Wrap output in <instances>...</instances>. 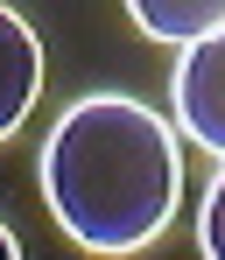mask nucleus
Listing matches in <instances>:
<instances>
[{"instance_id": "nucleus-5", "label": "nucleus", "mask_w": 225, "mask_h": 260, "mask_svg": "<svg viewBox=\"0 0 225 260\" xmlns=\"http://www.w3.org/2000/svg\"><path fill=\"white\" fill-rule=\"evenodd\" d=\"M197 246H204V260H225V162L204 190V211H197Z\"/></svg>"}, {"instance_id": "nucleus-6", "label": "nucleus", "mask_w": 225, "mask_h": 260, "mask_svg": "<svg viewBox=\"0 0 225 260\" xmlns=\"http://www.w3.org/2000/svg\"><path fill=\"white\" fill-rule=\"evenodd\" d=\"M0 260H21V239L7 232V218H0Z\"/></svg>"}, {"instance_id": "nucleus-1", "label": "nucleus", "mask_w": 225, "mask_h": 260, "mask_svg": "<svg viewBox=\"0 0 225 260\" xmlns=\"http://www.w3.org/2000/svg\"><path fill=\"white\" fill-rule=\"evenodd\" d=\"M43 197L85 253H141L183 204L176 127L127 91H91L56 113L43 141Z\"/></svg>"}, {"instance_id": "nucleus-3", "label": "nucleus", "mask_w": 225, "mask_h": 260, "mask_svg": "<svg viewBox=\"0 0 225 260\" xmlns=\"http://www.w3.org/2000/svg\"><path fill=\"white\" fill-rule=\"evenodd\" d=\"M36 91H43V43L14 7H0V141L21 134Z\"/></svg>"}, {"instance_id": "nucleus-4", "label": "nucleus", "mask_w": 225, "mask_h": 260, "mask_svg": "<svg viewBox=\"0 0 225 260\" xmlns=\"http://www.w3.org/2000/svg\"><path fill=\"white\" fill-rule=\"evenodd\" d=\"M127 14H134L141 36L176 43V49L211 36V28H225V0H127Z\"/></svg>"}, {"instance_id": "nucleus-2", "label": "nucleus", "mask_w": 225, "mask_h": 260, "mask_svg": "<svg viewBox=\"0 0 225 260\" xmlns=\"http://www.w3.org/2000/svg\"><path fill=\"white\" fill-rule=\"evenodd\" d=\"M169 99H176V127L225 162V28L183 43L176 91H169Z\"/></svg>"}]
</instances>
